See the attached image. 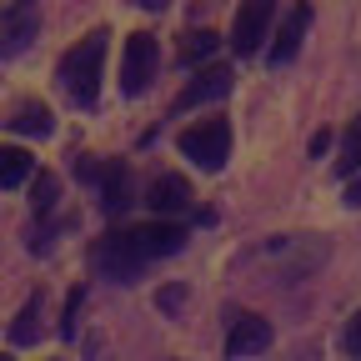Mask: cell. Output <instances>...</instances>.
<instances>
[{"label":"cell","mask_w":361,"mask_h":361,"mask_svg":"<svg viewBox=\"0 0 361 361\" xmlns=\"http://www.w3.org/2000/svg\"><path fill=\"white\" fill-rule=\"evenodd\" d=\"M106 30H90L80 45H71V51L61 56V90L75 101V106H96L101 96V66H106Z\"/></svg>","instance_id":"cell-1"},{"label":"cell","mask_w":361,"mask_h":361,"mask_svg":"<svg viewBox=\"0 0 361 361\" xmlns=\"http://www.w3.org/2000/svg\"><path fill=\"white\" fill-rule=\"evenodd\" d=\"M176 146H180V156L196 161L201 171H221L226 161H231V126H226V121H201V126H186Z\"/></svg>","instance_id":"cell-2"},{"label":"cell","mask_w":361,"mask_h":361,"mask_svg":"<svg viewBox=\"0 0 361 361\" xmlns=\"http://www.w3.org/2000/svg\"><path fill=\"white\" fill-rule=\"evenodd\" d=\"M90 261H96V271H101L106 281H121V286H130V281L146 271V256L135 251L130 231H111V236H101L96 251H90Z\"/></svg>","instance_id":"cell-3"},{"label":"cell","mask_w":361,"mask_h":361,"mask_svg":"<svg viewBox=\"0 0 361 361\" xmlns=\"http://www.w3.org/2000/svg\"><path fill=\"white\" fill-rule=\"evenodd\" d=\"M271 20H276V0H241L236 25H231V45L236 56H256L271 40Z\"/></svg>","instance_id":"cell-4"},{"label":"cell","mask_w":361,"mask_h":361,"mask_svg":"<svg viewBox=\"0 0 361 361\" xmlns=\"http://www.w3.org/2000/svg\"><path fill=\"white\" fill-rule=\"evenodd\" d=\"M35 30H40V0H11L0 11V61L20 56L35 40Z\"/></svg>","instance_id":"cell-5"},{"label":"cell","mask_w":361,"mask_h":361,"mask_svg":"<svg viewBox=\"0 0 361 361\" xmlns=\"http://www.w3.org/2000/svg\"><path fill=\"white\" fill-rule=\"evenodd\" d=\"M156 61H161V51H156V35L135 30V35L126 40V56H121V90H126V96H141V90L151 85Z\"/></svg>","instance_id":"cell-6"},{"label":"cell","mask_w":361,"mask_h":361,"mask_svg":"<svg viewBox=\"0 0 361 361\" xmlns=\"http://www.w3.org/2000/svg\"><path fill=\"white\" fill-rule=\"evenodd\" d=\"M130 241H135V251H141L146 261H156V256H176L180 246H186V226H176V221L130 226Z\"/></svg>","instance_id":"cell-7"},{"label":"cell","mask_w":361,"mask_h":361,"mask_svg":"<svg viewBox=\"0 0 361 361\" xmlns=\"http://www.w3.org/2000/svg\"><path fill=\"white\" fill-rule=\"evenodd\" d=\"M75 171L90 176V180H101V206H106L111 216H121L126 206H135V201H130V171H126V166H80V161H75Z\"/></svg>","instance_id":"cell-8"},{"label":"cell","mask_w":361,"mask_h":361,"mask_svg":"<svg viewBox=\"0 0 361 361\" xmlns=\"http://www.w3.org/2000/svg\"><path fill=\"white\" fill-rule=\"evenodd\" d=\"M306 30H311V6H306V0H296V6L286 11V20H281V35L271 40V66H286V61H296V51H301Z\"/></svg>","instance_id":"cell-9"},{"label":"cell","mask_w":361,"mask_h":361,"mask_svg":"<svg viewBox=\"0 0 361 361\" xmlns=\"http://www.w3.org/2000/svg\"><path fill=\"white\" fill-rule=\"evenodd\" d=\"M271 346V322L266 316H236L231 322V331H226V356H256V351H266Z\"/></svg>","instance_id":"cell-10"},{"label":"cell","mask_w":361,"mask_h":361,"mask_svg":"<svg viewBox=\"0 0 361 361\" xmlns=\"http://www.w3.org/2000/svg\"><path fill=\"white\" fill-rule=\"evenodd\" d=\"M226 90H231V71L226 66H211V71H201L186 90H180V101H176V111H191V106H206V101H221Z\"/></svg>","instance_id":"cell-11"},{"label":"cell","mask_w":361,"mask_h":361,"mask_svg":"<svg viewBox=\"0 0 361 361\" xmlns=\"http://www.w3.org/2000/svg\"><path fill=\"white\" fill-rule=\"evenodd\" d=\"M146 206H151V211H161V216H171V211H186V206H191V186H186L180 176H161V180H151Z\"/></svg>","instance_id":"cell-12"},{"label":"cell","mask_w":361,"mask_h":361,"mask_svg":"<svg viewBox=\"0 0 361 361\" xmlns=\"http://www.w3.org/2000/svg\"><path fill=\"white\" fill-rule=\"evenodd\" d=\"M30 176H35L30 151H20V146H0V191L20 186V180H30Z\"/></svg>","instance_id":"cell-13"},{"label":"cell","mask_w":361,"mask_h":361,"mask_svg":"<svg viewBox=\"0 0 361 361\" xmlns=\"http://www.w3.org/2000/svg\"><path fill=\"white\" fill-rule=\"evenodd\" d=\"M40 311H45L40 296H30V301L20 306V316L11 322V346H30V341H40Z\"/></svg>","instance_id":"cell-14"},{"label":"cell","mask_w":361,"mask_h":361,"mask_svg":"<svg viewBox=\"0 0 361 361\" xmlns=\"http://www.w3.org/2000/svg\"><path fill=\"white\" fill-rule=\"evenodd\" d=\"M361 171V116L346 126L341 146H336V176H356Z\"/></svg>","instance_id":"cell-15"},{"label":"cell","mask_w":361,"mask_h":361,"mask_svg":"<svg viewBox=\"0 0 361 361\" xmlns=\"http://www.w3.org/2000/svg\"><path fill=\"white\" fill-rule=\"evenodd\" d=\"M51 111L45 106H16V116H11V130H20V135H51Z\"/></svg>","instance_id":"cell-16"},{"label":"cell","mask_w":361,"mask_h":361,"mask_svg":"<svg viewBox=\"0 0 361 361\" xmlns=\"http://www.w3.org/2000/svg\"><path fill=\"white\" fill-rule=\"evenodd\" d=\"M211 51H216V35H211V30H196V35H186V45H180V56H186V61L211 56Z\"/></svg>","instance_id":"cell-17"},{"label":"cell","mask_w":361,"mask_h":361,"mask_svg":"<svg viewBox=\"0 0 361 361\" xmlns=\"http://www.w3.org/2000/svg\"><path fill=\"white\" fill-rule=\"evenodd\" d=\"M56 206V176H40L35 180V211H51Z\"/></svg>","instance_id":"cell-18"},{"label":"cell","mask_w":361,"mask_h":361,"mask_svg":"<svg viewBox=\"0 0 361 361\" xmlns=\"http://www.w3.org/2000/svg\"><path fill=\"white\" fill-rule=\"evenodd\" d=\"M341 346H346L351 356H361V311H356L351 322H346V336H341Z\"/></svg>","instance_id":"cell-19"},{"label":"cell","mask_w":361,"mask_h":361,"mask_svg":"<svg viewBox=\"0 0 361 361\" xmlns=\"http://www.w3.org/2000/svg\"><path fill=\"white\" fill-rule=\"evenodd\" d=\"M75 316H80V291H71V301H66V322H61V336H75Z\"/></svg>","instance_id":"cell-20"},{"label":"cell","mask_w":361,"mask_h":361,"mask_svg":"<svg viewBox=\"0 0 361 361\" xmlns=\"http://www.w3.org/2000/svg\"><path fill=\"white\" fill-rule=\"evenodd\" d=\"M180 301H186V291H180V286L161 291V306H166V311H180Z\"/></svg>","instance_id":"cell-21"},{"label":"cell","mask_w":361,"mask_h":361,"mask_svg":"<svg viewBox=\"0 0 361 361\" xmlns=\"http://www.w3.org/2000/svg\"><path fill=\"white\" fill-rule=\"evenodd\" d=\"M135 6H141V11H166L171 0H135Z\"/></svg>","instance_id":"cell-22"},{"label":"cell","mask_w":361,"mask_h":361,"mask_svg":"<svg viewBox=\"0 0 361 361\" xmlns=\"http://www.w3.org/2000/svg\"><path fill=\"white\" fill-rule=\"evenodd\" d=\"M346 206H361V180H356V186L346 191Z\"/></svg>","instance_id":"cell-23"},{"label":"cell","mask_w":361,"mask_h":361,"mask_svg":"<svg viewBox=\"0 0 361 361\" xmlns=\"http://www.w3.org/2000/svg\"><path fill=\"white\" fill-rule=\"evenodd\" d=\"M0 361H11V356H0Z\"/></svg>","instance_id":"cell-24"}]
</instances>
